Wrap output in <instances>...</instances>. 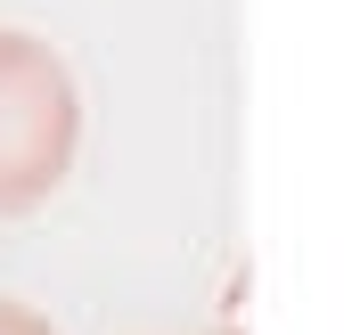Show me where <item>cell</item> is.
<instances>
[{"instance_id":"1","label":"cell","mask_w":352,"mask_h":335,"mask_svg":"<svg viewBox=\"0 0 352 335\" xmlns=\"http://www.w3.org/2000/svg\"><path fill=\"white\" fill-rule=\"evenodd\" d=\"M82 148V90L41 33L0 25V213H33Z\"/></svg>"},{"instance_id":"2","label":"cell","mask_w":352,"mask_h":335,"mask_svg":"<svg viewBox=\"0 0 352 335\" xmlns=\"http://www.w3.org/2000/svg\"><path fill=\"white\" fill-rule=\"evenodd\" d=\"M0 335H50V319L25 311V303H0Z\"/></svg>"}]
</instances>
